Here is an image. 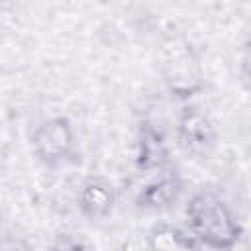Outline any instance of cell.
Listing matches in <instances>:
<instances>
[{
  "mask_svg": "<svg viewBox=\"0 0 251 251\" xmlns=\"http://www.w3.org/2000/svg\"><path fill=\"white\" fill-rule=\"evenodd\" d=\"M135 163H137V169H141V171H155V169H161L167 163L165 137L151 124H143L139 127Z\"/></svg>",
  "mask_w": 251,
  "mask_h": 251,
  "instance_id": "52a82bcc",
  "label": "cell"
},
{
  "mask_svg": "<svg viewBox=\"0 0 251 251\" xmlns=\"http://www.w3.org/2000/svg\"><path fill=\"white\" fill-rule=\"evenodd\" d=\"M116 202L114 186L104 178L88 180L78 192V210L88 220H102L106 218Z\"/></svg>",
  "mask_w": 251,
  "mask_h": 251,
  "instance_id": "8992f818",
  "label": "cell"
},
{
  "mask_svg": "<svg viewBox=\"0 0 251 251\" xmlns=\"http://www.w3.org/2000/svg\"><path fill=\"white\" fill-rule=\"evenodd\" d=\"M31 143L35 155L45 165H61L65 163L75 149V131L71 122L65 116H55L39 124L31 135Z\"/></svg>",
  "mask_w": 251,
  "mask_h": 251,
  "instance_id": "7a4b0ae2",
  "label": "cell"
},
{
  "mask_svg": "<svg viewBox=\"0 0 251 251\" xmlns=\"http://www.w3.org/2000/svg\"><path fill=\"white\" fill-rule=\"evenodd\" d=\"M120 251H141V247H139L137 241H126V243L120 247Z\"/></svg>",
  "mask_w": 251,
  "mask_h": 251,
  "instance_id": "8fae6325",
  "label": "cell"
},
{
  "mask_svg": "<svg viewBox=\"0 0 251 251\" xmlns=\"http://www.w3.org/2000/svg\"><path fill=\"white\" fill-rule=\"evenodd\" d=\"M147 249L149 251H194L196 239L190 233L182 231L180 227L161 224L149 231Z\"/></svg>",
  "mask_w": 251,
  "mask_h": 251,
  "instance_id": "ba28073f",
  "label": "cell"
},
{
  "mask_svg": "<svg viewBox=\"0 0 251 251\" xmlns=\"http://www.w3.org/2000/svg\"><path fill=\"white\" fill-rule=\"evenodd\" d=\"M178 139L180 143L194 151H208L216 141V129L210 118L198 108H184L178 118Z\"/></svg>",
  "mask_w": 251,
  "mask_h": 251,
  "instance_id": "277c9868",
  "label": "cell"
},
{
  "mask_svg": "<svg viewBox=\"0 0 251 251\" xmlns=\"http://www.w3.org/2000/svg\"><path fill=\"white\" fill-rule=\"evenodd\" d=\"M186 220L188 233L194 239L222 251H229L241 235V227L227 204L210 190L198 192L188 200Z\"/></svg>",
  "mask_w": 251,
  "mask_h": 251,
  "instance_id": "6da1fadb",
  "label": "cell"
},
{
  "mask_svg": "<svg viewBox=\"0 0 251 251\" xmlns=\"http://www.w3.org/2000/svg\"><path fill=\"white\" fill-rule=\"evenodd\" d=\"M0 251H33V249L25 239L18 235H4L0 237Z\"/></svg>",
  "mask_w": 251,
  "mask_h": 251,
  "instance_id": "30bf717a",
  "label": "cell"
},
{
  "mask_svg": "<svg viewBox=\"0 0 251 251\" xmlns=\"http://www.w3.org/2000/svg\"><path fill=\"white\" fill-rule=\"evenodd\" d=\"M182 194V182L176 175H163L147 182L135 196V206L141 210H165Z\"/></svg>",
  "mask_w": 251,
  "mask_h": 251,
  "instance_id": "5b68a950",
  "label": "cell"
},
{
  "mask_svg": "<svg viewBox=\"0 0 251 251\" xmlns=\"http://www.w3.org/2000/svg\"><path fill=\"white\" fill-rule=\"evenodd\" d=\"M51 251H88V249H86V243H84L78 235L61 233V235L53 241Z\"/></svg>",
  "mask_w": 251,
  "mask_h": 251,
  "instance_id": "9c48e42d",
  "label": "cell"
},
{
  "mask_svg": "<svg viewBox=\"0 0 251 251\" xmlns=\"http://www.w3.org/2000/svg\"><path fill=\"white\" fill-rule=\"evenodd\" d=\"M165 82L171 94L178 100H188L202 88L196 63L186 51H173V59L165 65Z\"/></svg>",
  "mask_w": 251,
  "mask_h": 251,
  "instance_id": "3957f363",
  "label": "cell"
}]
</instances>
